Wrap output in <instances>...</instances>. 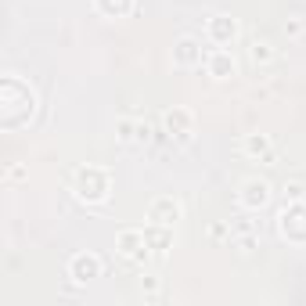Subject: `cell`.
Returning <instances> with one entry per match:
<instances>
[{
	"label": "cell",
	"instance_id": "1",
	"mask_svg": "<svg viewBox=\"0 0 306 306\" xmlns=\"http://www.w3.org/2000/svg\"><path fill=\"white\" fill-rule=\"evenodd\" d=\"M76 195L87 198V202H101L108 195V173L105 170H94V166L79 170L76 173Z\"/></svg>",
	"mask_w": 306,
	"mask_h": 306
},
{
	"label": "cell",
	"instance_id": "2",
	"mask_svg": "<svg viewBox=\"0 0 306 306\" xmlns=\"http://www.w3.org/2000/svg\"><path fill=\"white\" fill-rule=\"evenodd\" d=\"M267 198H270V188H267L263 180H249V184H245V195H241V202H245L249 209H259V206H267Z\"/></svg>",
	"mask_w": 306,
	"mask_h": 306
},
{
	"label": "cell",
	"instance_id": "3",
	"mask_svg": "<svg viewBox=\"0 0 306 306\" xmlns=\"http://www.w3.org/2000/svg\"><path fill=\"white\" fill-rule=\"evenodd\" d=\"M72 274H76V281H87V277H97V259L90 256H76L72 259Z\"/></svg>",
	"mask_w": 306,
	"mask_h": 306
},
{
	"label": "cell",
	"instance_id": "4",
	"mask_svg": "<svg viewBox=\"0 0 306 306\" xmlns=\"http://www.w3.org/2000/svg\"><path fill=\"white\" fill-rule=\"evenodd\" d=\"M209 69H213V76H216V79H223V76H234V62H231L223 51H216V54L209 58Z\"/></svg>",
	"mask_w": 306,
	"mask_h": 306
},
{
	"label": "cell",
	"instance_id": "5",
	"mask_svg": "<svg viewBox=\"0 0 306 306\" xmlns=\"http://www.w3.org/2000/svg\"><path fill=\"white\" fill-rule=\"evenodd\" d=\"M198 58H202V51H198L195 40H180V44H177V62L191 65V62H198Z\"/></svg>",
	"mask_w": 306,
	"mask_h": 306
},
{
	"label": "cell",
	"instance_id": "6",
	"mask_svg": "<svg viewBox=\"0 0 306 306\" xmlns=\"http://www.w3.org/2000/svg\"><path fill=\"white\" fill-rule=\"evenodd\" d=\"M234 33H238V26H234L227 15H220V18L213 22V36H216V40H227V36H234Z\"/></svg>",
	"mask_w": 306,
	"mask_h": 306
},
{
	"label": "cell",
	"instance_id": "7",
	"mask_svg": "<svg viewBox=\"0 0 306 306\" xmlns=\"http://www.w3.org/2000/svg\"><path fill=\"white\" fill-rule=\"evenodd\" d=\"M249 54H252V62H256V65H259V62H270V58H274L270 44H259V40H256V44L249 47Z\"/></svg>",
	"mask_w": 306,
	"mask_h": 306
},
{
	"label": "cell",
	"instance_id": "8",
	"mask_svg": "<svg viewBox=\"0 0 306 306\" xmlns=\"http://www.w3.org/2000/svg\"><path fill=\"white\" fill-rule=\"evenodd\" d=\"M245 148L252 151V155H259V151H270V140H267L263 133H252V137L245 140Z\"/></svg>",
	"mask_w": 306,
	"mask_h": 306
},
{
	"label": "cell",
	"instance_id": "9",
	"mask_svg": "<svg viewBox=\"0 0 306 306\" xmlns=\"http://www.w3.org/2000/svg\"><path fill=\"white\" fill-rule=\"evenodd\" d=\"M284 195L292 202H302V184H284Z\"/></svg>",
	"mask_w": 306,
	"mask_h": 306
},
{
	"label": "cell",
	"instance_id": "10",
	"mask_svg": "<svg viewBox=\"0 0 306 306\" xmlns=\"http://www.w3.org/2000/svg\"><path fill=\"white\" fill-rule=\"evenodd\" d=\"M108 4H119V15H123V11H130L133 0H101V8H105V11H108Z\"/></svg>",
	"mask_w": 306,
	"mask_h": 306
},
{
	"label": "cell",
	"instance_id": "11",
	"mask_svg": "<svg viewBox=\"0 0 306 306\" xmlns=\"http://www.w3.org/2000/svg\"><path fill=\"white\" fill-rule=\"evenodd\" d=\"M130 130H133V126L123 119V123H119V140H130Z\"/></svg>",
	"mask_w": 306,
	"mask_h": 306
}]
</instances>
